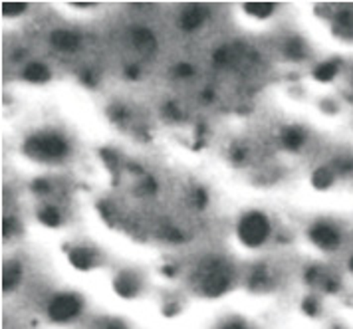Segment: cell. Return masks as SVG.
<instances>
[{
	"mask_svg": "<svg viewBox=\"0 0 353 329\" xmlns=\"http://www.w3.org/2000/svg\"><path fill=\"white\" fill-rule=\"evenodd\" d=\"M24 151L40 161H58L68 153V143L60 135H34L26 141Z\"/></svg>",
	"mask_w": 353,
	"mask_h": 329,
	"instance_id": "6da1fadb",
	"label": "cell"
},
{
	"mask_svg": "<svg viewBox=\"0 0 353 329\" xmlns=\"http://www.w3.org/2000/svg\"><path fill=\"white\" fill-rule=\"evenodd\" d=\"M270 232V224L268 219L262 215V212H250L241 220V226H239V236L241 240L250 246V248H256L260 246Z\"/></svg>",
	"mask_w": 353,
	"mask_h": 329,
	"instance_id": "7a4b0ae2",
	"label": "cell"
},
{
	"mask_svg": "<svg viewBox=\"0 0 353 329\" xmlns=\"http://www.w3.org/2000/svg\"><path fill=\"white\" fill-rule=\"evenodd\" d=\"M230 270L226 264L223 262H210L209 266L205 268V272H203V292L207 294V296H221V294H225L226 290H228V286H230Z\"/></svg>",
	"mask_w": 353,
	"mask_h": 329,
	"instance_id": "3957f363",
	"label": "cell"
},
{
	"mask_svg": "<svg viewBox=\"0 0 353 329\" xmlns=\"http://www.w3.org/2000/svg\"><path fill=\"white\" fill-rule=\"evenodd\" d=\"M80 310H81L80 299L76 298V296H72V294H62V296H58V298L52 299V303H50V308H48V314L54 321L64 323V321L74 319L76 315L80 314Z\"/></svg>",
	"mask_w": 353,
	"mask_h": 329,
	"instance_id": "277c9868",
	"label": "cell"
},
{
	"mask_svg": "<svg viewBox=\"0 0 353 329\" xmlns=\"http://www.w3.org/2000/svg\"><path fill=\"white\" fill-rule=\"evenodd\" d=\"M310 238L316 246L325 248V250H334L337 244H339V235L334 226L330 224H316L312 230H310Z\"/></svg>",
	"mask_w": 353,
	"mask_h": 329,
	"instance_id": "5b68a950",
	"label": "cell"
},
{
	"mask_svg": "<svg viewBox=\"0 0 353 329\" xmlns=\"http://www.w3.org/2000/svg\"><path fill=\"white\" fill-rule=\"evenodd\" d=\"M207 16V8L199 6V4H189L183 12H181V28L185 30H194L203 24Z\"/></svg>",
	"mask_w": 353,
	"mask_h": 329,
	"instance_id": "8992f818",
	"label": "cell"
},
{
	"mask_svg": "<svg viewBox=\"0 0 353 329\" xmlns=\"http://www.w3.org/2000/svg\"><path fill=\"white\" fill-rule=\"evenodd\" d=\"M139 290V282L133 274H121L115 280V292L123 298H133Z\"/></svg>",
	"mask_w": 353,
	"mask_h": 329,
	"instance_id": "52a82bcc",
	"label": "cell"
},
{
	"mask_svg": "<svg viewBox=\"0 0 353 329\" xmlns=\"http://www.w3.org/2000/svg\"><path fill=\"white\" fill-rule=\"evenodd\" d=\"M52 44L58 48L60 52H72V50H76V48H78L80 40H78V36H76V34H72V32L58 30L52 34Z\"/></svg>",
	"mask_w": 353,
	"mask_h": 329,
	"instance_id": "ba28073f",
	"label": "cell"
},
{
	"mask_svg": "<svg viewBox=\"0 0 353 329\" xmlns=\"http://www.w3.org/2000/svg\"><path fill=\"white\" fill-rule=\"evenodd\" d=\"M70 262L78 270H90L94 266V254L88 248H74L70 250Z\"/></svg>",
	"mask_w": 353,
	"mask_h": 329,
	"instance_id": "9c48e42d",
	"label": "cell"
},
{
	"mask_svg": "<svg viewBox=\"0 0 353 329\" xmlns=\"http://www.w3.org/2000/svg\"><path fill=\"white\" fill-rule=\"evenodd\" d=\"M18 282H20V266H18L17 262H8L4 266V276H2V288H4V292L14 290Z\"/></svg>",
	"mask_w": 353,
	"mask_h": 329,
	"instance_id": "30bf717a",
	"label": "cell"
},
{
	"mask_svg": "<svg viewBox=\"0 0 353 329\" xmlns=\"http://www.w3.org/2000/svg\"><path fill=\"white\" fill-rule=\"evenodd\" d=\"M133 44L137 46L139 52H143V54H149V52H153V48H155V38H153V34L149 30H135L133 34Z\"/></svg>",
	"mask_w": 353,
	"mask_h": 329,
	"instance_id": "8fae6325",
	"label": "cell"
},
{
	"mask_svg": "<svg viewBox=\"0 0 353 329\" xmlns=\"http://www.w3.org/2000/svg\"><path fill=\"white\" fill-rule=\"evenodd\" d=\"M24 79H28L32 83H44V81L50 79V72L46 70V66H42V63H30L24 70Z\"/></svg>",
	"mask_w": 353,
	"mask_h": 329,
	"instance_id": "7c38bea8",
	"label": "cell"
},
{
	"mask_svg": "<svg viewBox=\"0 0 353 329\" xmlns=\"http://www.w3.org/2000/svg\"><path fill=\"white\" fill-rule=\"evenodd\" d=\"M274 8H276L274 2H248V4H244V12L254 16V18H266V16L272 14Z\"/></svg>",
	"mask_w": 353,
	"mask_h": 329,
	"instance_id": "4fadbf2b",
	"label": "cell"
},
{
	"mask_svg": "<svg viewBox=\"0 0 353 329\" xmlns=\"http://www.w3.org/2000/svg\"><path fill=\"white\" fill-rule=\"evenodd\" d=\"M337 70H339V62L334 60V62H325L321 63L316 68V72H314V78L318 79V81H330V79L336 78Z\"/></svg>",
	"mask_w": 353,
	"mask_h": 329,
	"instance_id": "5bb4252c",
	"label": "cell"
},
{
	"mask_svg": "<svg viewBox=\"0 0 353 329\" xmlns=\"http://www.w3.org/2000/svg\"><path fill=\"white\" fill-rule=\"evenodd\" d=\"M304 133L300 131V129H286L284 133H282V143L288 147V149H298L302 143H304Z\"/></svg>",
	"mask_w": 353,
	"mask_h": 329,
	"instance_id": "9a60e30c",
	"label": "cell"
},
{
	"mask_svg": "<svg viewBox=\"0 0 353 329\" xmlns=\"http://www.w3.org/2000/svg\"><path fill=\"white\" fill-rule=\"evenodd\" d=\"M332 181H334V175H332L330 169H325V167L318 169V171L314 172V177H312V183H314L316 188H327L332 185Z\"/></svg>",
	"mask_w": 353,
	"mask_h": 329,
	"instance_id": "2e32d148",
	"label": "cell"
},
{
	"mask_svg": "<svg viewBox=\"0 0 353 329\" xmlns=\"http://www.w3.org/2000/svg\"><path fill=\"white\" fill-rule=\"evenodd\" d=\"M38 219H40L42 224H46V226H58L60 224V212L56 208H44L38 215Z\"/></svg>",
	"mask_w": 353,
	"mask_h": 329,
	"instance_id": "e0dca14e",
	"label": "cell"
},
{
	"mask_svg": "<svg viewBox=\"0 0 353 329\" xmlns=\"http://www.w3.org/2000/svg\"><path fill=\"white\" fill-rule=\"evenodd\" d=\"M286 54H288L290 58H302L304 56V44H302V40L300 38H290L288 46H286Z\"/></svg>",
	"mask_w": 353,
	"mask_h": 329,
	"instance_id": "ac0fdd59",
	"label": "cell"
},
{
	"mask_svg": "<svg viewBox=\"0 0 353 329\" xmlns=\"http://www.w3.org/2000/svg\"><path fill=\"white\" fill-rule=\"evenodd\" d=\"M24 10H26V4L24 2H6V4H2V14L4 16L22 14Z\"/></svg>",
	"mask_w": 353,
	"mask_h": 329,
	"instance_id": "d6986e66",
	"label": "cell"
},
{
	"mask_svg": "<svg viewBox=\"0 0 353 329\" xmlns=\"http://www.w3.org/2000/svg\"><path fill=\"white\" fill-rule=\"evenodd\" d=\"M101 159L108 163V167H110V169H115L117 157H115V153H113V151H110V149H103V151H101Z\"/></svg>",
	"mask_w": 353,
	"mask_h": 329,
	"instance_id": "ffe728a7",
	"label": "cell"
},
{
	"mask_svg": "<svg viewBox=\"0 0 353 329\" xmlns=\"http://www.w3.org/2000/svg\"><path fill=\"white\" fill-rule=\"evenodd\" d=\"M14 230H17V220L14 219L4 220V236H10Z\"/></svg>",
	"mask_w": 353,
	"mask_h": 329,
	"instance_id": "44dd1931",
	"label": "cell"
},
{
	"mask_svg": "<svg viewBox=\"0 0 353 329\" xmlns=\"http://www.w3.org/2000/svg\"><path fill=\"white\" fill-rule=\"evenodd\" d=\"M304 312H305V314L314 315L316 312H318V303H316L314 299H305V301H304Z\"/></svg>",
	"mask_w": 353,
	"mask_h": 329,
	"instance_id": "7402d4cb",
	"label": "cell"
},
{
	"mask_svg": "<svg viewBox=\"0 0 353 329\" xmlns=\"http://www.w3.org/2000/svg\"><path fill=\"white\" fill-rule=\"evenodd\" d=\"M165 113L171 117V119H179L181 117V111L176 110L175 103H167V108H165Z\"/></svg>",
	"mask_w": 353,
	"mask_h": 329,
	"instance_id": "603a6c76",
	"label": "cell"
},
{
	"mask_svg": "<svg viewBox=\"0 0 353 329\" xmlns=\"http://www.w3.org/2000/svg\"><path fill=\"white\" fill-rule=\"evenodd\" d=\"M32 188L36 190V192H46V190L50 188V185L44 181V179H38V181L32 185Z\"/></svg>",
	"mask_w": 353,
	"mask_h": 329,
	"instance_id": "cb8c5ba5",
	"label": "cell"
},
{
	"mask_svg": "<svg viewBox=\"0 0 353 329\" xmlns=\"http://www.w3.org/2000/svg\"><path fill=\"white\" fill-rule=\"evenodd\" d=\"M165 236H167V240H173V242H179V240H183V236L179 235L175 228H169V230L165 232Z\"/></svg>",
	"mask_w": 353,
	"mask_h": 329,
	"instance_id": "d4e9b609",
	"label": "cell"
},
{
	"mask_svg": "<svg viewBox=\"0 0 353 329\" xmlns=\"http://www.w3.org/2000/svg\"><path fill=\"white\" fill-rule=\"evenodd\" d=\"M194 203L199 204V206H203V204L207 203V195H205L203 190H196V192H194Z\"/></svg>",
	"mask_w": 353,
	"mask_h": 329,
	"instance_id": "484cf974",
	"label": "cell"
},
{
	"mask_svg": "<svg viewBox=\"0 0 353 329\" xmlns=\"http://www.w3.org/2000/svg\"><path fill=\"white\" fill-rule=\"evenodd\" d=\"M176 74H179V76H191V74H193V68H191V66H179V68H176Z\"/></svg>",
	"mask_w": 353,
	"mask_h": 329,
	"instance_id": "4316f807",
	"label": "cell"
},
{
	"mask_svg": "<svg viewBox=\"0 0 353 329\" xmlns=\"http://www.w3.org/2000/svg\"><path fill=\"white\" fill-rule=\"evenodd\" d=\"M242 159H244V151H242V149H234V151H232V161H234V163H241Z\"/></svg>",
	"mask_w": 353,
	"mask_h": 329,
	"instance_id": "83f0119b",
	"label": "cell"
},
{
	"mask_svg": "<svg viewBox=\"0 0 353 329\" xmlns=\"http://www.w3.org/2000/svg\"><path fill=\"white\" fill-rule=\"evenodd\" d=\"M221 329H248L246 326H242V323H239V321H230V323H226V326H223Z\"/></svg>",
	"mask_w": 353,
	"mask_h": 329,
	"instance_id": "f1b7e54d",
	"label": "cell"
},
{
	"mask_svg": "<svg viewBox=\"0 0 353 329\" xmlns=\"http://www.w3.org/2000/svg\"><path fill=\"white\" fill-rule=\"evenodd\" d=\"M105 329H125V326H123L121 321H113V323H108Z\"/></svg>",
	"mask_w": 353,
	"mask_h": 329,
	"instance_id": "f546056e",
	"label": "cell"
},
{
	"mask_svg": "<svg viewBox=\"0 0 353 329\" xmlns=\"http://www.w3.org/2000/svg\"><path fill=\"white\" fill-rule=\"evenodd\" d=\"M128 76L129 78H137V68H129Z\"/></svg>",
	"mask_w": 353,
	"mask_h": 329,
	"instance_id": "4dcf8cb0",
	"label": "cell"
}]
</instances>
